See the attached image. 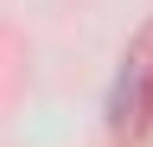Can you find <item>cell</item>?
I'll return each mask as SVG.
<instances>
[{"instance_id": "6da1fadb", "label": "cell", "mask_w": 153, "mask_h": 147, "mask_svg": "<svg viewBox=\"0 0 153 147\" xmlns=\"http://www.w3.org/2000/svg\"><path fill=\"white\" fill-rule=\"evenodd\" d=\"M153 122V64L147 58H128L121 77L108 90V134L115 141H140Z\"/></svg>"}]
</instances>
